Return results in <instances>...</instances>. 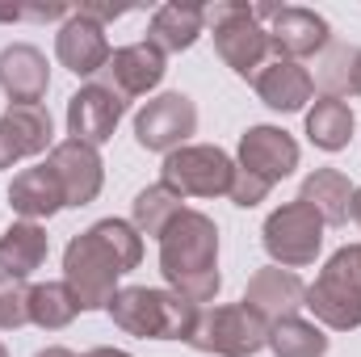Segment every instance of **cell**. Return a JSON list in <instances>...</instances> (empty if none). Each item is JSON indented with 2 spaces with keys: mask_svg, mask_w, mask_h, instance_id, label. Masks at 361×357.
<instances>
[{
  "mask_svg": "<svg viewBox=\"0 0 361 357\" xmlns=\"http://www.w3.org/2000/svg\"><path fill=\"white\" fill-rule=\"evenodd\" d=\"M193 131H197V105L185 92H160L135 114V139L147 152L173 156L177 147H185Z\"/></svg>",
  "mask_w": 361,
  "mask_h": 357,
  "instance_id": "9c48e42d",
  "label": "cell"
},
{
  "mask_svg": "<svg viewBox=\"0 0 361 357\" xmlns=\"http://www.w3.org/2000/svg\"><path fill=\"white\" fill-rule=\"evenodd\" d=\"M34 357H76V353L63 349V345H51V349H42V353H34Z\"/></svg>",
  "mask_w": 361,
  "mask_h": 357,
  "instance_id": "836d02e7",
  "label": "cell"
},
{
  "mask_svg": "<svg viewBox=\"0 0 361 357\" xmlns=\"http://www.w3.org/2000/svg\"><path fill=\"white\" fill-rule=\"evenodd\" d=\"M353 181L345 177L341 169H315L311 177L302 181V193H298V202H307L328 227H336V223H349V206H353Z\"/></svg>",
  "mask_w": 361,
  "mask_h": 357,
  "instance_id": "44dd1931",
  "label": "cell"
},
{
  "mask_svg": "<svg viewBox=\"0 0 361 357\" xmlns=\"http://www.w3.org/2000/svg\"><path fill=\"white\" fill-rule=\"evenodd\" d=\"M189 345L197 353H214V357H252L269 345V324L257 311H248L244 303L206 307L193 320Z\"/></svg>",
  "mask_w": 361,
  "mask_h": 357,
  "instance_id": "8992f818",
  "label": "cell"
},
{
  "mask_svg": "<svg viewBox=\"0 0 361 357\" xmlns=\"http://www.w3.org/2000/svg\"><path fill=\"white\" fill-rule=\"evenodd\" d=\"M8 206L25 219V223H38V219H51L55 210H63V189L55 173L47 164H34V169H21L13 185H8Z\"/></svg>",
  "mask_w": 361,
  "mask_h": 357,
  "instance_id": "d6986e66",
  "label": "cell"
},
{
  "mask_svg": "<svg viewBox=\"0 0 361 357\" xmlns=\"http://www.w3.org/2000/svg\"><path fill=\"white\" fill-rule=\"evenodd\" d=\"M269 349L277 357H324L328 353V337H324L319 324H311L302 315H290V320L269 328Z\"/></svg>",
  "mask_w": 361,
  "mask_h": 357,
  "instance_id": "d4e9b609",
  "label": "cell"
},
{
  "mask_svg": "<svg viewBox=\"0 0 361 357\" xmlns=\"http://www.w3.org/2000/svg\"><path fill=\"white\" fill-rule=\"evenodd\" d=\"M231 177H235L231 156L210 143L177 147L173 156H164V169H160V181L180 198H227Z\"/></svg>",
  "mask_w": 361,
  "mask_h": 357,
  "instance_id": "ba28073f",
  "label": "cell"
},
{
  "mask_svg": "<svg viewBox=\"0 0 361 357\" xmlns=\"http://www.w3.org/2000/svg\"><path fill=\"white\" fill-rule=\"evenodd\" d=\"M85 357H130L126 349H109V345H101V349H89Z\"/></svg>",
  "mask_w": 361,
  "mask_h": 357,
  "instance_id": "1f68e13d",
  "label": "cell"
},
{
  "mask_svg": "<svg viewBox=\"0 0 361 357\" xmlns=\"http://www.w3.org/2000/svg\"><path fill=\"white\" fill-rule=\"evenodd\" d=\"M353 109L345 105V101H336V97H319L315 105H311V114H307V135H311V143L319 147V152H341V147H349V139H353Z\"/></svg>",
  "mask_w": 361,
  "mask_h": 357,
  "instance_id": "603a6c76",
  "label": "cell"
},
{
  "mask_svg": "<svg viewBox=\"0 0 361 357\" xmlns=\"http://www.w3.org/2000/svg\"><path fill=\"white\" fill-rule=\"evenodd\" d=\"M47 253H51L47 227L21 219V223L4 227V236H0V273H8V277H30L34 269H42Z\"/></svg>",
  "mask_w": 361,
  "mask_h": 357,
  "instance_id": "7402d4cb",
  "label": "cell"
},
{
  "mask_svg": "<svg viewBox=\"0 0 361 357\" xmlns=\"http://www.w3.org/2000/svg\"><path fill=\"white\" fill-rule=\"evenodd\" d=\"M47 169L55 173L68 206H89L92 198L101 193V181H105V164H101L97 147L80 143V139L55 143L51 156H47Z\"/></svg>",
  "mask_w": 361,
  "mask_h": 357,
  "instance_id": "30bf717a",
  "label": "cell"
},
{
  "mask_svg": "<svg viewBox=\"0 0 361 357\" xmlns=\"http://www.w3.org/2000/svg\"><path fill=\"white\" fill-rule=\"evenodd\" d=\"M252 89H257V97H261L269 109L294 114V109H302V105L311 101L315 80H311V72H307L302 63H294V59H269V63L252 76Z\"/></svg>",
  "mask_w": 361,
  "mask_h": 357,
  "instance_id": "ac0fdd59",
  "label": "cell"
},
{
  "mask_svg": "<svg viewBox=\"0 0 361 357\" xmlns=\"http://www.w3.org/2000/svg\"><path fill=\"white\" fill-rule=\"evenodd\" d=\"M30 290L25 277H8L0 273V328H21L30 324Z\"/></svg>",
  "mask_w": 361,
  "mask_h": 357,
  "instance_id": "f1b7e54d",
  "label": "cell"
},
{
  "mask_svg": "<svg viewBox=\"0 0 361 357\" xmlns=\"http://www.w3.org/2000/svg\"><path fill=\"white\" fill-rule=\"evenodd\" d=\"M21 156H25V152H21V143H17V135H13L8 122L0 118V169H13Z\"/></svg>",
  "mask_w": 361,
  "mask_h": 357,
  "instance_id": "4dcf8cb0",
  "label": "cell"
},
{
  "mask_svg": "<svg viewBox=\"0 0 361 357\" xmlns=\"http://www.w3.org/2000/svg\"><path fill=\"white\" fill-rule=\"evenodd\" d=\"M302 298H307L302 277H298L294 269H281V265L257 269V273L248 277V290H244V307L257 311L269 328L281 324V320H290V315H298Z\"/></svg>",
  "mask_w": 361,
  "mask_h": 357,
  "instance_id": "7c38bea8",
  "label": "cell"
},
{
  "mask_svg": "<svg viewBox=\"0 0 361 357\" xmlns=\"http://www.w3.org/2000/svg\"><path fill=\"white\" fill-rule=\"evenodd\" d=\"M240 169L277 185L281 177H290L298 169V143L281 126H252L240 139Z\"/></svg>",
  "mask_w": 361,
  "mask_h": 357,
  "instance_id": "5bb4252c",
  "label": "cell"
},
{
  "mask_svg": "<svg viewBox=\"0 0 361 357\" xmlns=\"http://www.w3.org/2000/svg\"><path fill=\"white\" fill-rule=\"evenodd\" d=\"M4 122H8V131L17 135V143H21L25 156H38V152H47V147L55 143L51 114H47L42 105H8V109H4Z\"/></svg>",
  "mask_w": 361,
  "mask_h": 357,
  "instance_id": "83f0119b",
  "label": "cell"
},
{
  "mask_svg": "<svg viewBox=\"0 0 361 357\" xmlns=\"http://www.w3.org/2000/svg\"><path fill=\"white\" fill-rule=\"evenodd\" d=\"M105 311H109L114 324H118L122 332H130V337H143V341H189L193 320H197L202 307L185 303L173 290L122 286Z\"/></svg>",
  "mask_w": 361,
  "mask_h": 357,
  "instance_id": "7a4b0ae2",
  "label": "cell"
},
{
  "mask_svg": "<svg viewBox=\"0 0 361 357\" xmlns=\"http://www.w3.org/2000/svg\"><path fill=\"white\" fill-rule=\"evenodd\" d=\"M0 89L8 92V105H42L51 89L47 55L30 42H13L0 51Z\"/></svg>",
  "mask_w": 361,
  "mask_h": 357,
  "instance_id": "e0dca14e",
  "label": "cell"
},
{
  "mask_svg": "<svg viewBox=\"0 0 361 357\" xmlns=\"http://www.w3.org/2000/svg\"><path fill=\"white\" fill-rule=\"evenodd\" d=\"M206 21L214 25V51L219 59L252 80L265 63H269V30L257 21V4H240V0H227V4H210L206 8Z\"/></svg>",
  "mask_w": 361,
  "mask_h": 357,
  "instance_id": "5b68a950",
  "label": "cell"
},
{
  "mask_svg": "<svg viewBox=\"0 0 361 357\" xmlns=\"http://www.w3.org/2000/svg\"><path fill=\"white\" fill-rule=\"evenodd\" d=\"M202 25H206V8H197V4H164L147 25V42L160 55H180L202 38Z\"/></svg>",
  "mask_w": 361,
  "mask_h": 357,
  "instance_id": "ffe728a7",
  "label": "cell"
},
{
  "mask_svg": "<svg viewBox=\"0 0 361 357\" xmlns=\"http://www.w3.org/2000/svg\"><path fill=\"white\" fill-rule=\"evenodd\" d=\"M324 219L307 206V202H286L277 206L269 219H265V253L281 269H302V265H315L319 248H324Z\"/></svg>",
  "mask_w": 361,
  "mask_h": 357,
  "instance_id": "52a82bcc",
  "label": "cell"
},
{
  "mask_svg": "<svg viewBox=\"0 0 361 357\" xmlns=\"http://www.w3.org/2000/svg\"><path fill=\"white\" fill-rule=\"evenodd\" d=\"M160 273L185 303L202 307L214 303L223 277H219V227L202 210H180L160 236Z\"/></svg>",
  "mask_w": 361,
  "mask_h": 357,
  "instance_id": "6da1fadb",
  "label": "cell"
},
{
  "mask_svg": "<svg viewBox=\"0 0 361 357\" xmlns=\"http://www.w3.org/2000/svg\"><path fill=\"white\" fill-rule=\"evenodd\" d=\"M269 181L252 177V173H244L240 164H235V177H231V189H227V198L235 202V206H244V210H252V206H261L265 198H269Z\"/></svg>",
  "mask_w": 361,
  "mask_h": 357,
  "instance_id": "f546056e",
  "label": "cell"
},
{
  "mask_svg": "<svg viewBox=\"0 0 361 357\" xmlns=\"http://www.w3.org/2000/svg\"><path fill=\"white\" fill-rule=\"evenodd\" d=\"M357 63H361V47H328L324 59L315 63V76L311 80H319L324 97L345 101L349 92L357 89Z\"/></svg>",
  "mask_w": 361,
  "mask_h": 357,
  "instance_id": "4316f807",
  "label": "cell"
},
{
  "mask_svg": "<svg viewBox=\"0 0 361 357\" xmlns=\"http://www.w3.org/2000/svg\"><path fill=\"white\" fill-rule=\"evenodd\" d=\"M0 357H8V349H4V345H0Z\"/></svg>",
  "mask_w": 361,
  "mask_h": 357,
  "instance_id": "d590c367",
  "label": "cell"
},
{
  "mask_svg": "<svg viewBox=\"0 0 361 357\" xmlns=\"http://www.w3.org/2000/svg\"><path fill=\"white\" fill-rule=\"evenodd\" d=\"M332 38L328 21L315 13V8H298V4H286L269 17V47L277 51V59H307L315 51H324Z\"/></svg>",
  "mask_w": 361,
  "mask_h": 357,
  "instance_id": "9a60e30c",
  "label": "cell"
},
{
  "mask_svg": "<svg viewBox=\"0 0 361 357\" xmlns=\"http://www.w3.org/2000/svg\"><path fill=\"white\" fill-rule=\"evenodd\" d=\"M55 55H59V63L68 72L97 76V72H105V63H109L114 51H109V38H105V25L101 21H92L85 13H72L59 25V34H55Z\"/></svg>",
  "mask_w": 361,
  "mask_h": 357,
  "instance_id": "4fadbf2b",
  "label": "cell"
},
{
  "mask_svg": "<svg viewBox=\"0 0 361 357\" xmlns=\"http://www.w3.org/2000/svg\"><path fill=\"white\" fill-rule=\"evenodd\" d=\"M302 307L324 328H336V332L361 328V244H345L324 265L315 286H307Z\"/></svg>",
  "mask_w": 361,
  "mask_h": 357,
  "instance_id": "3957f363",
  "label": "cell"
},
{
  "mask_svg": "<svg viewBox=\"0 0 361 357\" xmlns=\"http://www.w3.org/2000/svg\"><path fill=\"white\" fill-rule=\"evenodd\" d=\"M164 55L152 47V42H135V47H118L114 55H109V63H105V89L118 92L122 101H130V97H143V92H152L160 80H164Z\"/></svg>",
  "mask_w": 361,
  "mask_h": 357,
  "instance_id": "2e32d148",
  "label": "cell"
},
{
  "mask_svg": "<svg viewBox=\"0 0 361 357\" xmlns=\"http://www.w3.org/2000/svg\"><path fill=\"white\" fill-rule=\"evenodd\" d=\"M122 114H126V101L118 92H109L105 85H85L68 101V135L89 147H101L118 131Z\"/></svg>",
  "mask_w": 361,
  "mask_h": 357,
  "instance_id": "8fae6325",
  "label": "cell"
},
{
  "mask_svg": "<svg viewBox=\"0 0 361 357\" xmlns=\"http://www.w3.org/2000/svg\"><path fill=\"white\" fill-rule=\"evenodd\" d=\"M126 269L114 257V248L101 240V231L89 227L63 248V282L76 294L80 311H105L118 294V277Z\"/></svg>",
  "mask_w": 361,
  "mask_h": 357,
  "instance_id": "277c9868",
  "label": "cell"
},
{
  "mask_svg": "<svg viewBox=\"0 0 361 357\" xmlns=\"http://www.w3.org/2000/svg\"><path fill=\"white\" fill-rule=\"evenodd\" d=\"M353 92H357V97H361V63H357V89H353Z\"/></svg>",
  "mask_w": 361,
  "mask_h": 357,
  "instance_id": "e575fe53",
  "label": "cell"
},
{
  "mask_svg": "<svg viewBox=\"0 0 361 357\" xmlns=\"http://www.w3.org/2000/svg\"><path fill=\"white\" fill-rule=\"evenodd\" d=\"M349 219H353V223L361 227V185L353 189V206H349Z\"/></svg>",
  "mask_w": 361,
  "mask_h": 357,
  "instance_id": "d6a6232c",
  "label": "cell"
},
{
  "mask_svg": "<svg viewBox=\"0 0 361 357\" xmlns=\"http://www.w3.org/2000/svg\"><path fill=\"white\" fill-rule=\"evenodd\" d=\"M180 202H185V198L173 193L164 181L147 185V189L135 198V231H139V236H156V240H160V236H164V227H169L180 210H185Z\"/></svg>",
  "mask_w": 361,
  "mask_h": 357,
  "instance_id": "484cf974",
  "label": "cell"
},
{
  "mask_svg": "<svg viewBox=\"0 0 361 357\" xmlns=\"http://www.w3.org/2000/svg\"><path fill=\"white\" fill-rule=\"evenodd\" d=\"M76 315H80V303L68 290V282H42V286L30 290V324H38L47 332H59Z\"/></svg>",
  "mask_w": 361,
  "mask_h": 357,
  "instance_id": "cb8c5ba5",
  "label": "cell"
}]
</instances>
